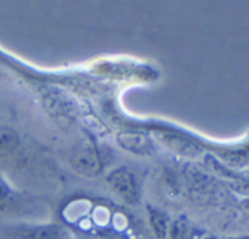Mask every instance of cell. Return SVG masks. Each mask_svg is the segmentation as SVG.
I'll return each mask as SVG.
<instances>
[{
  "instance_id": "2",
  "label": "cell",
  "mask_w": 249,
  "mask_h": 239,
  "mask_svg": "<svg viewBox=\"0 0 249 239\" xmlns=\"http://www.w3.org/2000/svg\"><path fill=\"white\" fill-rule=\"evenodd\" d=\"M107 182L112 191L121 197L124 202L135 203L138 199V188H136L135 179L130 171L124 168H118L108 175Z\"/></svg>"
},
{
  "instance_id": "8",
  "label": "cell",
  "mask_w": 249,
  "mask_h": 239,
  "mask_svg": "<svg viewBox=\"0 0 249 239\" xmlns=\"http://www.w3.org/2000/svg\"><path fill=\"white\" fill-rule=\"evenodd\" d=\"M10 202V191L6 185L0 180V210L7 206Z\"/></svg>"
},
{
  "instance_id": "10",
  "label": "cell",
  "mask_w": 249,
  "mask_h": 239,
  "mask_svg": "<svg viewBox=\"0 0 249 239\" xmlns=\"http://www.w3.org/2000/svg\"><path fill=\"white\" fill-rule=\"evenodd\" d=\"M245 205H246V208H247L248 210H249V201L246 202V203H245Z\"/></svg>"
},
{
  "instance_id": "1",
  "label": "cell",
  "mask_w": 249,
  "mask_h": 239,
  "mask_svg": "<svg viewBox=\"0 0 249 239\" xmlns=\"http://www.w3.org/2000/svg\"><path fill=\"white\" fill-rule=\"evenodd\" d=\"M71 165L78 174L94 177L102 170V162L96 147L90 141H82L71 154Z\"/></svg>"
},
{
  "instance_id": "7",
  "label": "cell",
  "mask_w": 249,
  "mask_h": 239,
  "mask_svg": "<svg viewBox=\"0 0 249 239\" xmlns=\"http://www.w3.org/2000/svg\"><path fill=\"white\" fill-rule=\"evenodd\" d=\"M32 239H62V233L56 226H41L34 231Z\"/></svg>"
},
{
  "instance_id": "6",
  "label": "cell",
  "mask_w": 249,
  "mask_h": 239,
  "mask_svg": "<svg viewBox=\"0 0 249 239\" xmlns=\"http://www.w3.org/2000/svg\"><path fill=\"white\" fill-rule=\"evenodd\" d=\"M150 221L156 236L160 239H163L167 236V220L164 215L157 210H151Z\"/></svg>"
},
{
  "instance_id": "5",
  "label": "cell",
  "mask_w": 249,
  "mask_h": 239,
  "mask_svg": "<svg viewBox=\"0 0 249 239\" xmlns=\"http://www.w3.org/2000/svg\"><path fill=\"white\" fill-rule=\"evenodd\" d=\"M18 145V136L12 129L0 128V157L11 154Z\"/></svg>"
},
{
  "instance_id": "3",
  "label": "cell",
  "mask_w": 249,
  "mask_h": 239,
  "mask_svg": "<svg viewBox=\"0 0 249 239\" xmlns=\"http://www.w3.org/2000/svg\"><path fill=\"white\" fill-rule=\"evenodd\" d=\"M117 142L123 150L140 155H147L153 151V142L150 136L142 131L126 130L117 135Z\"/></svg>"
},
{
  "instance_id": "9",
  "label": "cell",
  "mask_w": 249,
  "mask_h": 239,
  "mask_svg": "<svg viewBox=\"0 0 249 239\" xmlns=\"http://www.w3.org/2000/svg\"><path fill=\"white\" fill-rule=\"evenodd\" d=\"M235 239H249V236H243V237H238V238H235Z\"/></svg>"
},
{
  "instance_id": "4",
  "label": "cell",
  "mask_w": 249,
  "mask_h": 239,
  "mask_svg": "<svg viewBox=\"0 0 249 239\" xmlns=\"http://www.w3.org/2000/svg\"><path fill=\"white\" fill-rule=\"evenodd\" d=\"M163 141L167 143L169 147H172V150L178 151L181 154H187V155H196L199 152L198 147L195 146L194 143L190 142V141L184 140L181 137H175L172 135H163Z\"/></svg>"
}]
</instances>
